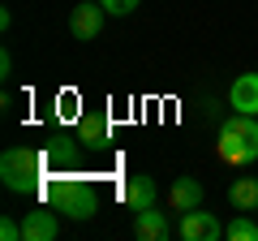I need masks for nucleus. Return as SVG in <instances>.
Wrapping results in <instances>:
<instances>
[{"mask_svg":"<svg viewBox=\"0 0 258 241\" xmlns=\"http://www.w3.org/2000/svg\"><path fill=\"white\" fill-rule=\"evenodd\" d=\"M0 181L9 194H39L43 181V151L35 147H9L0 155Z\"/></svg>","mask_w":258,"mask_h":241,"instance_id":"obj_1","label":"nucleus"},{"mask_svg":"<svg viewBox=\"0 0 258 241\" xmlns=\"http://www.w3.org/2000/svg\"><path fill=\"white\" fill-rule=\"evenodd\" d=\"M43 194H47V203H52L60 215H69V220H91V215L99 211V190H95L91 181H82V176L47 181Z\"/></svg>","mask_w":258,"mask_h":241,"instance_id":"obj_2","label":"nucleus"},{"mask_svg":"<svg viewBox=\"0 0 258 241\" xmlns=\"http://www.w3.org/2000/svg\"><path fill=\"white\" fill-rule=\"evenodd\" d=\"M220 159L228 164H254L258 159V116H245V112H232L220 125Z\"/></svg>","mask_w":258,"mask_h":241,"instance_id":"obj_3","label":"nucleus"},{"mask_svg":"<svg viewBox=\"0 0 258 241\" xmlns=\"http://www.w3.org/2000/svg\"><path fill=\"white\" fill-rule=\"evenodd\" d=\"M60 237V215L52 203H39L22 215V241H56Z\"/></svg>","mask_w":258,"mask_h":241,"instance_id":"obj_4","label":"nucleus"},{"mask_svg":"<svg viewBox=\"0 0 258 241\" xmlns=\"http://www.w3.org/2000/svg\"><path fill=\"white\" fill-rule=\"evenodd\" d=\"M103 22H108V9L95 5V0H82V5H74V13H69V35L82 39V43H91V39H99Z\"/></svg>","mask_w":258,"mask_h":241,"instance_id":"obj_5","label":"nucleus"},{"mask_svg":"<svg viewBox=\"0 0 258 241\" xmlns=\"http://www.w3.org/2000/svg\"><path fill=\"white\" fill-rule=\"evenodd\" d=\"M181 237L185 241H215V237H224V224L211 211L194 207V211H181Z\"/></svg>","mask_w":258,"mask_h":241,"instance_id":"obj_6","label":"nucleus"},{"mask_svg":"<svg viewBox=\"0 0 258 241\" xmlns=\"http://www.w3.org/2000/svg\"><path fill=\"white\" fill-rule=\"evenodd\" d=\"M155 198H159V186L151 181V176L134 172V176H125V181H120V203H125L129 211H142V207H155Z\"/></svg>","mask_w":258,"mask_h":241,"instance_id":"obj_7","label":"nucleus"},{"mask_svg":"<svg viewBox=\"0 0 258 241\" xmlns=\"http://www.w3.org/2000/svg\"><path fill=\"white\" fill-rule=\"evenodd\" d=\"M134 237H138V241H168V237H172V224H168L164 211L142 207V211H134Z\"/></svg>","mask_w":258,"mask_h":241,"instance_id":"obj_8","label":"nucleus"},{"mask_svg":"<svg viewBox=\"0 0 258 241\" xmlns=\"http://www.w3.org/2000/svg\"><path fill=\"white\" fill-rule=\"evenodd\" d=\"M232 112H245V116H258V74H237L228 91Z\"/></svg>","mask_w":258,"mask_h":241,"instance_id":"obj_9","label":"nucleus"},{"mask_svg":"<svg viewBox=\"0 0 258 241\" xmlns=\"http://www.w3.org/2000/svg\"><path fill=\"white\" fill-rule=\"evenodd\" d=\"M168 207H172V211L203 207V181H198V176H176L172 186H168Z\"/></svg>","mask_w":258,"mask_h":241,"instance_id":"obj_10","label":"nucleus"},{"mask_svg":"<svg viewBox=\"0 0 258 241\" xmlns=\"http://www.w3.org/2000/svg\"><path fill=\"white\" fill-rule=\"evenodd\" d=\"M78 142L82 147H103L108 142V116L103 112H82L78 116Z\"/></svg>","mask_w":258,"mask_h":241,"instance_id":"obj_11","label":"nucleus"},{"mask_svg":"<svg viewBox=\"0 0 258 241\" xmlns=\"http://www.w3.org/2000/svg\"><path fill=\"white\" fill-rule=\"evenodd\" d=\"M228 203L237 211H258V176H237L228 186Z\"/></svg>","mask_w":258,"mask_h":241,"instance_id":"obj_12","label":"nucleus"},{"mask_svg":"<svg viewBox=\"0 0 258 241\" xmlns=\"http://www.w3.org/2000/svg\"><path fill=\"white\" fill-rule=\"evenodd\" d=\"M224 237L228 241H258V224L249 220V215H237V220L224 228Z\"/></svg>","mask_w":258,"mask_h":241,"instance_id":"obj_13","label":"nucleus"},{"mask_svg":"<svg viewBox=\"0 0 258 241\" xmlns=\"http://www.w3.org/2000/svg\"><path fill=\"white\" fill-rule=\"evenodd\" d=\"M103 9H108V18H129V13L138 9L142 0H99Z\"/></svg>","mask_w":258,"mask_h":241,"instance_id":"obj_14","label":"nucleus"},{"mask_svg":"<svg viewBox=\"0 0 258 241\" xmlns=\"http://www.w3.org/2000/svg\"><path fill=\"white\" fill-rule=\"evenodd\" d=\"M0 237L5 241H22V220H9V215H5V220H0Z\"/></svg>","mask_w":258,"mask_h":241,"instance_id":"obj_15","label":"nucleus"},{"mask_svg":"<svg viewBox=\"0 0 258 241\" xmlns=\"http://www.w3.org/2000/svg\"><path fill=\"white\" fill-rule=\"evenodd\" d=\"M0 74L13 78V56H9V52H0Z\"/></svg>","mask_w":258,"mask_h":241,"instance_id":"obj_16","label":"nucleus"}]
</instances>
